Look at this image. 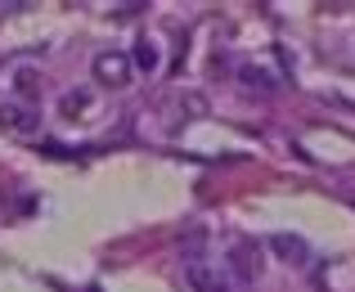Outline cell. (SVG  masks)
Masks as SVG:
<instances>
[{
	"label": "cell",
	"instance_id": "obj_1",
	"mask_svg": "<svg viewBox=\"0 0 355 292\" xmlns=\"http://www.w3.org/2000/svg\"><path fill=\"white\" fill-rule=\"evenodd\" d=\"M202 243H207L202 234L189 239V252H184V284L193 292H225V266L202 257Z\"/></svg>",
	"mask_w": 355,
	"mask_h": 292
},
{
	"label": "cell",
	"instance_id": "obj_2",
	"mask_svg": "<svg viewBox=\"0 0 355 292\" xmlns=\"http://www.w3.org/2000/svg\"><path fill=\"white\" fill-rule=\"evenodd\" d=\"M41 68L32 63H9V103H27V108H41Z\"/></svg>",
	"mask_w": 355,
	"mask_h": 292
},
{
	"label": "cell",
	"instance_id": "obj_3",
	"mask_svg": "<svg viewBox=\"0 0 355 292\" xmlns=\"http://www.w3.org/2000/svg\"><path fill=\"white\" fill-rule=\"evenodd\" d=\"M90 72H95V81L99 86H108V90H121V86H130V54H121V50H99L95 54V63H90Z\"/></svg>",
	"mask_w": 355,
	"mask_h": 292
},
{
	"label": "cell",
	"instance_id": "obj_4",
	"mask_svg": "<svg viewBox=\"0 0 355 292\" xmlns=\"http://www.w3.org/2000/svg\"><path fill=\"white\" fill-rule=\"evenodd\" d=\"M0 126L14 130V135H32L41 126V108H27V103H0Z\"/></svg>",
	"mask_w": 355,
	"mask_h": 292
},
{
	"label": "cell",
	"instance_id": "obj_5",
	"mask_svg": "<svg viewBox=\"0 0 355 292\" xmlns=\"http://www.w3.org/2000/svg\"><path fill=\"white\" fill-rule=\"evenodd\" d=\"M130 68H139V72H157V68H162V54H157V41H153V36H139V41H135Z\"/></svg>",
	"mask_w": 355,
	"mask_h": 292
},
{
	"label": "cell",
	"instance_id": "obj_6",
	"mask_svg": "<svg viewBox=\"0 0 355 292\" xmlns=\"http://www.w3.org/2000/svg\"><path fill=\"white\" fill-rule=\"evenodd\" d=\"M270 248H275L284 261H306V257H311L306 239H293V234H275V239H270Z\"/></svg>",
	"mask_w": 355,
	"mask_h": 292
},
{
	"label": "cell",
	"instance_id": "obj_7",
	"mask_svg": "<svg viewBox=\"0 0 355 292\" xmlns=\"http://www.w3.org/2000/svg\"><path fill=\"white\" fill-rule=\"evenodd\" d=\"M234 275L243 279V284H248V279L257 275V248H252L248 239H243L239 248H234Z\"/></svg>",
	"mask_w": 355,
	"mask_h": 292
},
{
	"label": "cell",
	"instance_id": "obj_8",
	"mask_svg": "<svg viewBox=\"0 0 355 292\" xmlns=\"http://www.w3.org/2000/svg\"><path fill=\"white\" fill-rule=\"evenodd\" d=\"M243 81H248V86H261V90H275L270 72H257V68H243Z\"/></svg>",
	"mask_w": 355,
	"mask_h": 292
},
{
	"label": "cell",
	"instance_id": "obj_9",
	"mask_svg": "<svg viewBox=\"0 0 355 292\" xmlns=\"http://www.w3.org/2000/svg\"><path fill=\"white\" fill-rule=\"evenodd\" d=\"M81 108H86V95H63V112H68V117L81 112Z\"/></svg>",
	"mask_w": 355,
	"mask_h": 292
}]
</instances>
